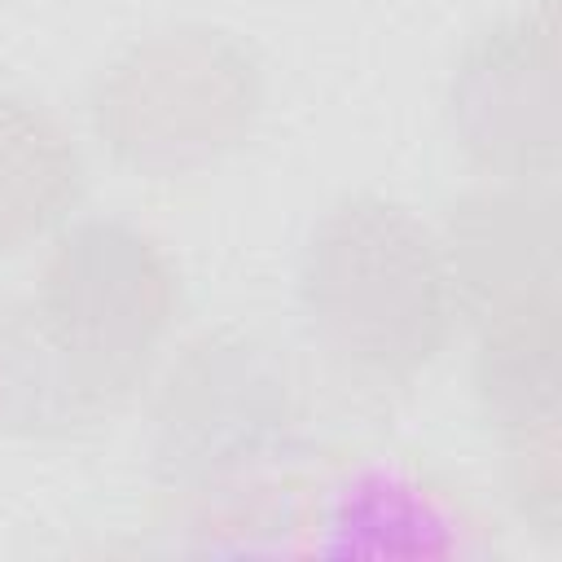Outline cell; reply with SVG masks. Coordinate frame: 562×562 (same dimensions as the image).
<instances>
[{
  "instance_id": "cell-1",
  "label": "cell",
  "mask_w": 562,
  "mask_h": 562,
  "mask_svg": "<svg viewBox=\"0 0 562 562\" xmlns=\"http://www.w3.org/2000/svg\"><path fill=\"white\" fill-rule=\"evenodd\" d=\"M294 303L321 356L369 386L426 373L461 321L439 233L386 193H342L312 220Z\"/></svg>"
},
{
  "instance_id": "cell-2",
  "label": "cell",
  "mask_w": 562,
  "mask_h": 562,
  "mask_svg": "<svg viewBox=\"0 0 562 562\" xmlns=\"http://www.w3.org/2000/svg\"><path fill=\"white\" fill-rule=\"evenodd\" d=\"M263 114V66L224 26L180 22L127 44L92 83L101 149L154 180L237 154Z\"/></svg>"
},
{
  "instance_id": "cell-3",
  "label": "cell",
  "mask_w": 562,
  "mask_h": 562,
  "mask_svg": "<svg viewBox=\"0 0 562 562\" xmlns=\"http://www.w3.org/2000/svg\"><path fill=\"white\" fill-rule=\"evenodd\" d=\"M294 435L285 364L250 334L193 338L149 404V474L171 492H220L277 461Z\"/></svg>"
},
{
  "instance_id": "cell-4",
  "label": "cell",
  "mask_w": 562,
  "mask_h": 562,
  "mask_svg": "<svg viewBox=\"0 0 562 562\" xmlns=\"http://www.w3.org/2000/svg\"><path fill=\"white\" fill-rule=\"evenodd\" d=\"M48 329L123 400L180 312V272L162 241L123 215L70 220L53 233L31 290Z\"/></svg>"
},
{
  "instance_id": "cell-5",
  "label": "cell",
  "mask_w": 562,
  "mask_h": 562,
  "mask_svg": "<svg viewBox=\"0 0 562 562\" xmlns=\"http://www.w3.org/2000/svg\"><path fill=\"white\" fill-rule=\"evenodd\" d=\"M448 132L487 180H549L558 171V48L553 4L487 22L448 75Z\"/></svg>"
},
{
  "instance_id": "cell-6",
  "label": "cell",
  "mask_w": 562,
  "mask_h": 562,
  "mask_svg": "<svg viewBox=\"0 0 562 562\" xmlns=\"http://www.w3.org/2000/svg\"><path fill=\"white\" fill-rule=\"evenodd\" d=\"M439 241L465 321L558 290V202L549 180H492L465 193L452 202Z\"/></svg>"
},
{
  "instance_id": "cell-7",
  "label": "cell",
  "mask_w": 562,
  "mask_h": 562,
  "mask_svg": "<svg viewBox=\"0 0 562 562\" xmlns=\"http://www.w3.org/2000/svg\"><path fill=\"white\" fill-rule=\"evenodd\" d=\"M123 404L48 329L31 294H0V435L70 439Z\"/></svg>"
},
{
  "instance_id": "cell-8",
  "label": "cell",
  "mask_w": 562,
  "mask_h": 562,
  "mask_svg": "<svg viewBox=\"0 0 562 562\" xmlns=\"http://www.w3.org/2000/svg\"><path fill=\"white\" fill-rule=\"evenodd\" d=\"M83 189L88 162L70 123L53 105L0 88V259L70 224Z\"/></svg>"
},
{
  "instance_id": "cell-9",
  "label": "cell",
  "mask_w": 562,
  "mask_h": 562,
  "mask_svg": "<svg viewBox=\"0 0 562 562\" xmlns=\"http://www.w3.org/2000/svg\"><path fill=\"white\" fill-rule=\"evenodd\" d=\"M474 325V395L501 439L558 426V290L505 303Z\"/></svg>"
},
{
  "instance_id": "cell-10",
  "label": "cell",
  "mask_w": 562,
  "mask_h": 562,
  "mask_svg": "<svg viewBox=\"0 0 562 562\" xmlns=\"http://www.w3.org/2000/svg\"><path fill=\"white\" fill-rule=\"evenodd\" d=\"M505 443V496L518 509V518L540 531L558 536V426H536L522 435L501 439Z\"/></svg>"
}]
</instances>
